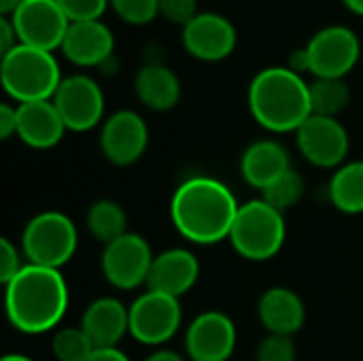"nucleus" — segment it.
I'll return each instance as SVG.
<instances>
[{
    "instance_id": "f257e3e1",
    "label": "nucleus",
    "mask_w": 363,
    "mask_h": 361,
    "mask_svg": "<svg viewBox=\"0 0 363 361\" xmlns=\"http://www.w3.org/2000/svg\"><path fill=\"white\" fill-rule=\"evenodd\" d=\"M238 209L234 194L211 177L187 179L170 202L174 228L196 245H215L230 238Z\"/></svg>"
},
{
    "instance_id": "f03ea898",
    "label": "nucleus",
    "mask_w": 363,
    "mask_h": 361,
    "mask_svg": "<svg viewBox=\"0 0 363 361\" xmlns=\"http://www.w3.org/2000/svg\"><path fill=\"white\" fill-rule=\"evenodd\" d=\"M6 317L23 334H43L55 328L68 309V285L60 270L28 264L6 283Z\"/></svg>"
},
{
    "instance_id": "7ed1b4c3",
    "label": "nucleus",
    "mask_w": 363,
    "mask_h": 361,
    "mask_svg": "<svg viewBox=\"0 0 363 361\" xmlns=\"http://www.w3.org/2000/svg\"><path fill=\"white\" fill-rule=\"evenodd\" d=\"M249 109L262 128L296 132L313 115L308 83L289 66L266 68L249 85Z\"/></svg>"
},
{
    "instance_id": "20e7f679",
    "label": "nucleus",
    "mask_w": 363,
    "mask_h": 361,
    "mask_svg": "<svg viewBox=\"0 0 363 361\" xmlns=\"http://www.w3.org/2000/svg\"><path fill=\"white\" fill-rule=\"evenodd\" d=\"M2 87L19 104L51 100L62 83L60 66L51 51L17 45L2 55Z\"/></svg>"
},
{
    "instance_id": "39448f33",
    "label": "nucleus",
    "mask_w": 363,
    "mask_h": 361,
    "mask_svg": "<svg viewBox=\"0 0 363 361\" xmlns=\"http://www.w3.org/2000/svg\"><path fill=\"white\" fill-rule=\"evenodd\" d=\"M230 240L245 260L266 262L274 257L285 243V217L266 200H251L238 209Z\"/></svg>"
},
{
    "instance_id": "423d86ee",
    "label": "nucleus",
    "mask_w": 363,
    "mask_h": 361,
    "mask_svg": "<svg viewBox=\"0 0 363 361\" xmlns=\"http://www.w3.org/2000/svg\"><path fill=\"white\" fill-rule=\"evenodd\" d=\"M77 243L79 234L72 219L57 211H47L30 219L21 236V249L30 264L55 270L70 262Z\"/></svg>"
},
{
    "instance_id": "0eeeda50",
    "label": "nucleus",
    "mask_w": 363,
    "mask_h": 361,
    "mask_svg": "<svg viewBox=\"0 0 363 361\" xmlns=\"http://www.w3.org/2000/svg\"><path fill=\"white\" fill-rule=\"evenodd\" d=\"M306 53L315 79H345L359 62L362 45L351 28L330 26L308 40Z\"/></svg>"
},
{
    "instance_id": "6e6552de",
    "label": "nucleus",
    "mask_w": 363,
    "mask_h": 361,
    "mask_svg": "<svg viewBox=\"0 0 363 361\" xmlns=\"http://www.w3.org/2000/svg\"><path fill=\"white\" fill-rule=\"evenodd\" d=\"M9 19L15 26L19 45L43 51L60 49L70 26L55 0H21Z\"/></svg>"
},
{
    "instance_id": "1a4fd4ad",
    "label": "nucleus",
    "mask_w": 363,
    "mask_h": 361,
    "mask_svg": "<svg viewBox=\"0 0 363 361\" xmlns=\"http://www.w3.org/2000/svg\"><path fill=\"white\" fill-rule=\"evenodd\" d=\"M181 326L179 298L145 291L130 306V334L149 347L168 343Z\"/></svg>"
},
{
    "instance_id": "9d476101",
    "label": "nucleus",
    "mask_w": 363,
    "mask_h": 361,
    "mask_svg": "<svg viewBox=\"0 0 363 361\" xmlns=\"http://www.w3.org/2000/svg\"><path fill=\"white\" fill-rule=\"evenodd\" d=\"M51 102L55 104L66 130L87 132L102 121L104 94L100 85L85 74H72L62 79Z\"/></svg>"
},
{
    "instance_id": "9b49d317",
    "label": "nucleus",
    "mask_w": 363,
    "mask_h": 361,
    "mask_svg": "<svg viewBox=\"0 0 363 361\" xmlns=\"http://www.w3.org/2000/svg\"><path fill=\"white\" fill-rule=\"evenodd\" d=\"M153 253L149 243L138 234H123L121 238L104 245L102 272L106 281L117 289H134L147 283Z\"/></svg>"
},
{
    "instance_id": "f8f14e48",
    "label": "nucleus",
    "mask_w": 363,
    "mask_h": 361,
    "mask_svg": "<svg viewBox=\"0 0 363 361\" xmlns=\"http://www.w3.org/2000/svg\"><path fill=\"white\" fill-rule=\"evenodd\" d=\"M300 153L319 168L340 166L349 153V134L336 117L311 115L298 130Z\"/></svg>"
},
{
    "instance_id": "ddd939ff",
    "label": "nucleus",
    "mask_w": 363,
    "mask_h": 361,
    "mask_svg": "<svg viewBox=\"0 0 363 361\" xmlns=\"http://www.w3.org/2000/svg\"><path fill=\"white\" fill-rule=\"evenodd\" d=\"M236 347V328L219 311L198 315L185 334V349L191 361H228Z\"/></svg>"
},
{
    "instance_id": "4468645a",
    "label": "nucleus",
    "mask_w": 363,
    "mask_h": 361,
    "mask_svg": "<svg viewBox=\"0 0 363 361\" xmlns=\"http://www.w3.org/2000/svg\"><path fill=\"white\" fill-rule=\"evenodd\" d=\"M149 143L145 119L134 111L113 113L100 132V147L104 157L115 166H130L143 157Z\"/></svg>"
},
{
    "instance_id": "2eb2a0df",
    "label": "nucleus",
    "mask_w": 363,
    "mask_h": 361,
    "mask_svg": "<svg viewBox=\"0 0 363 361\" xmlns=\"http://www.w3.org/2000/svg\"><path fill=\"white\" fill-rule=\"evenodd\" d=\"M183 47L202 62H221L236 47V28L219 13H198L183 28Z\"/></svg>"
},
{
    "instance_id": "dca6fc26",
    "label": "nucleus",
    "mask_w": 363,
    "mask_h": 361,
    "mask_svg": "<svg viewBox=\"0 0 363 361\" xmlns=\"http://www.w3.org/2000/svg\"><path fill=\"white\" fill-rule=\"evenodd\" d=\"M115 36L106 23L94 21H72L62 40V53L77 66H98L113 55Z\"/></svg>"
},
{
    "instance_id": "f3484780",
    "label": "nucleus",
    "mask_w": 363,
    "mask_h": 361,
    "mask_svg": "<svg viewBox=\"0 0 363 361\" xmlns=\"http://www.w3.org/2000/svg\"><path fill=\"white\" fill-rule=\"evenodd\" d=\"M198 274H200V264L191 251L168 249L155 255L147 279V287L149 291H160L172 298H181L196 285Z\"/></svg>"
},
{
    "instance_id": "a211bd4d",
    "label": "nucleus",
    "mask_w": 363,
    "mask_h": 361,
    "mask_svg": "<svg viewBox=\"0 0 363 361\" xmlns=\"http://www.w3.org/2000/svg\"><path fill=\"white\" fill-rule=\"evenodd\" d=\"M66 126L51 100L26 102L17 106V136L32 149L55 147Z\"/></svg>"
},
{
    "instance_id": "6ab92c4d",
    "label": "nucleus",
    "mask_w": 363,
    "mask_h": 361,
    "mask_svg": "<svg viewBox=\"0 0 363 361\" xmlns=\"http://www.w3.org/2000/svg\"><path fill=\"white\" fill-rule=\"evenodd\" d=\"M81 328L96 349H113L130 332V309L115 298H100L83 313Z\"/></svg>"
},
{
    "instance_id": "aec40b11",
    "label": "nucleus",
    "mask_w": 363,
    "mask_h": 361,
    "mask_svg": "<svg viewBox=\"0 0 363 361\" xmlns=\"http://www.w3.org/2000/svg\"><path fill=\"white\" fill-rule=\"evenodd\" d=\"M240 170L245 181L255 189L270 187L279 177L291 170V160L287 149L277 140H257L247 147L240 160Z\"/></svg>"
},
{
    "instance_id": "412c9836",
    "label": "nucleus",
    "mask_w": 363,
    "mask_h": 361,
    "mask_svg": "<svg viewBox=\"0 0 363 361\" xmlns=\"http://www.w3.org/2000/svg\"><path fill=\"white\" fill-rule=\"evenodd\" d=\"M259 319L270 334L294 336L306 319V309L302 298L287 287L268 289L257 304Z\"/></svg>"
},
{
    "instance_id": "4be33fe9",
    "label": "nucleus",
    "mask_w": 363,
    "mask_h": 361,
    "mask_svg": "<svg viewBox=\"0 0 363 361\" xmlns=\"http://www.w3.org/2000/svg\"><path fill=\"white\" fill-rule=\"evenodd\" d=\"M134 89L151 111H170L181 98V83L174 70L164 64H147L136 72Z\"/></svg>"
},
{
    "instance_id": "5701e85b",
    "label": "nucleus",
    "mask_w": 363,
    "mask_h": 361,
    "mask_svg": "<svg viewBox=\"0 0 363 361\" xmlns=\"http://www.w3.org/2000/svg\"><path fill=\"white\" fill-rule=\"evenodd\" d=\"M330 198L342 213H363V162H351L338 168L330 183Z\"/></svg>"
},
{
    "instance_id": "b1692460",
    "label": "nucleus",
    "mask_w": 363,
    "mask_h": 361,
    "mask_svg": "<svg viewBox=\"0 0 363 361\" xmlns=\"http://www.w3.org/2000/svg\"><path fill=\"white\" fill-rule=\"evenodd\" d=\"M128 228V217L115 200H98L87 211V230L98 243H113L121 238Z\"/></svg>"
},
{
    "instance_id": "393cba45",
    "label": "nucleus",
    "mask_w": 363,
    "mask_h": 361,
    "mask_svg": "<svg viewBox=\"0 0 363 361\" xmlns=\"http://www.w3.org/2000/svg\"><path fill=\"white\" fill-rule=\"evenodd\" d=\"M313 115L336 117L351 100V89L345 79H315L308 83Z\"/></svg>"
},
{
    "instance_id": "a878e982",
    "label": "nucleus",
    "mask_w": 363,
    "mask_h": 361,
    "mask_svg": "<svg viewBox=\"0 0 363 361\" xmlns=\"http://www.w3.org/2000/svg\"><path fill=\"white\" fill-rule=\"evenodd\" d=\"M304 189H306V185H304L302 174L296 172V170H287L283 177H279L270 187H266V189L262 191V194H264L262 200H266V202H268L270 206H274L277 211L285 213V211L294 209V206L302 200Z\"/></svg>"
},
{
    "instance_id": "bb28decb",
    "label": "nucleus",
    "mask_w": 363,
    "mask_h": 361,
    "mask_svg": "<svg viewBox=\"0 0 363 361\" xmlns=\"http://www.w3.org/2000/svg\"><path fill=\"white\" fill-rule=\"evenodd\" d=\"M53 355L57 361H87L96 351L83 328H64L53 336Z\"/></svg>"
},
{
    "instance_id": "cd10ccee",
    "label": "nucleus",
    "mask_w": 363,
    "mask_h": 361,
    "mask_svg": "<svg viewBox=\"0 0 363 361\" xmlns=\"http://www.w3.org/2000/svg\"><path fill=\"white\" fill-rule=\"evenodd\" d=\"M113 11L128 23L143 26L160 15V0H108Z\"/></svg>"
},
{
    "instance_id": "c85d7f7f",
    "label": "nucleus",
    "mask_w": 363,
    "mask_h": 361,
    "mask_svg": "<svg viewBox=\"0 0 363 361\" xmlns=\"http://www.w3.org/2000/svg\"><path fill=\"white\" fill-rule=\"evenodd\" d=\"M257 361H296V345L289 336H279V334H268L257 351Z\"/></svg>"
},
{
    "instance_id": "c756f323",
    "label": "nucleus",
    "mask_w": 363,
    "mask_h": 361,
    "mask_svg": "<svg viewBox=\"0 0 363 361\" xmlns=\"http://www.w3.org/2000/svg\"><path fill=\"white\" fill-rule=\"evenodd\" d=\"M68 21H94L100 19L106 6H111L108 0H55Z\"/></svg>"
},
{
    "instance_id": "7c9ffc66",
    "label": "nucleus",
    "mask_w": 363,
    "mask_h": 361,
    "mask_svg": "<svg viewBox=\"0 0 363 361\" xmlns=\"http://www.w3.org/2000/svg\"><path fill=\"white\" fill-rule=\"evenodd\" d=\"M160 15L185 28L198 15V0H160Z\"/></svg>"
},
{
    "instance_id": "2f4dec72",
    "label": "nucleus",
    "mask_w": 363,
    "mask_h": 361,
    "mask_svg": "<svg viewBox=\"0 0 363 361\" xmlns=\"http://www.w3.org/2000/svg\"><path fill=\"white\" fill-rule=\"evenodd\" d=\"M21 268H23V266H21V262H19L17 249L13 247V243H11L9 238H2V240H0V281H2L4 285L11 283V281L19 274Z\"/></svg>"
},
{
    "instance_id": "473e14b6",
    "label": "nucleus",
    "mask_w": 363,
    "mask_h": 361,
    "mask_svg": "<svg viewBox=\"0 0 363 361\" xmlns=\"http://www.w3.org/2000/svg\"><path fill=\"white\" fill-rule=\"evenodd\" d=\"M13 134H17V109L0 104V138L9 140Z\"/></svg>"
},
{
    "instance_id": "72a5a7b5",
    "label": "nucleus",
    "mask_w": 363,
    "mask_h": 361,
    "mask_svg": "<svg viewBox=\"0 0 363 361\" xmlns=\"http://www.w3.org/2000/svg\"><path fill=\"white\" fill-rule=\"evenodd\" d=\"M17 45H19V38H17L13 21L9 17H2L0 19V51H2V55L13 51Z\"/></svg>"
},
{
    "instance_id": "f704fd0d",
    "label": "nucleus",
    "mask_w": 363,
    "mask_h": 361,
    "mask_svg": "<svg viewBox=\"0 0 363 361\" xmlns=\"http://www.w3.org/2000/svg\"><path fill=\"white\" fill-rule=\"evenodd\" d=\"M87 361H130L125 357V353H121L117 347H113V349H96L91 355H89V360Z\"/></svg>"
},
{
    "instance_id": "c9c22d12",
    "label": "nucleus",
    "mask_w": 363,
    "mask_h": 361,
    "mask_svg": "<svg viewBox=\"0 0 363 361\" xmlns=\"http://www.w3.org/2000/svg\"><path fill=\"white\" fill-rule=\"evenodd\" d=\"M145 361H185L179 353H174V351H166V349H162V351H155V353H151L149 357Z\"/></svg>"
},
{
    "instance_id": "e433bc0d",
    "label": "nucleus",
    "mask_w": 363,
    "mask_h": 361,
    "mask_svg": "<svg viewBox=\"0 0 363 361\" xmlns=\"http://www.w3.org/2000/svg\"><path fill=\"white\" fill-rule=\"evenodd\" d=\"M19 2L21 0H0V13H2V17H9L19 6Z\"/></svg>"
},
{
    "instance_id": "4c0bfd02",
    "label": "nucleus",
    "mask_w": 363,
    "mask_h": 361,
    "mask_svg": "<svg viewBox=\"0 0 363 361\" xmlns=\"http://www.w3.org/2000/svg\"><path fill=\"white\" fill-rule=\"evenodd\" d=\"M342 2H345V6L349 11H353L355 15H362L363 17V0H342Z\"/></svg>"
},
{
    "instance_id": "58836bf2",
    "label": "nucleus",
    "mask_w": 363,
    "mask_h": 361,
    "mask_svg": "<svg viewBox=\"0 0 363 361\" xmlns=\"http://www.w3.org/2000/svg\"><path fill=\"white\" fill-rule=\"evenodd\" d=\"M0 361H32L30 357H26V355H17V353H13V355H4Z\"/></svg>"
}]
</instances>
